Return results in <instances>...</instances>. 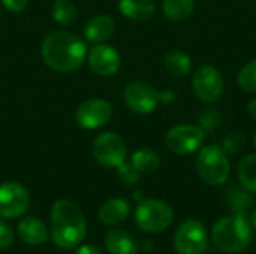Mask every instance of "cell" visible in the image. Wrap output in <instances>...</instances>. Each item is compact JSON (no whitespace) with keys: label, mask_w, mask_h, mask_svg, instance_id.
Masks as SVG:
<instances>
[{"label":"cell","mask_w":256,"mask_h":254,"mask_svg":"<svg viewBox=\"0 0 256 254\" xmlns=\"http://www.w3.org/2000/svg\"><path fill=\"white\" fill-rule=\"evenodd\" d=\"M123 97L129 109L141 115L152 114L160 103L159 91L144 81L129 82L123 91Z\"/></svg>","instance_id":"obj_10"},{"label":"cell","mask_w":256,"mask_h":254,"mask_svg":"<svg viewBox=\"0 0 256 254\" xmlns=\"http://www.w3.org/2000/svg\"><path fill=\"white\" fill-rule=\"evenodd\" d=\"M195 169L198 177L208 186H224L231 172L228 154L219 145L201 147L195 157Z\"/></svg>","instance_id":"obj_4"},{"label":"cell","mask_w":256,"mask_h":254,"mask_svg":"<svg viewBox=\"0 0 256 254\" xmlns=\"http://www.w3.org/2000/svg\"><path fill=\"white\" fill-rule=\"evenodd\" d=\"M237 172L240 184L249 192L256 193V154H249L243 157Z\"/></svg>","instance_id":"obj_23"},{"label":"cell","mask_w":256,"mask_h":254,"mask_svg":"<svg viewBox=\"0 0 256 254\" xmlns=\"http://www.w3.org/2000/svg\"><path fill=\"white\" fill-rule=\"evenodd\" d=\"M14 243V231L12 228L0 220V250H4L8 247H10V244Z\"/></svg>","instance_id":"obj_29"},{"label":"cell","mask_w":256,"mask_h":254,"mask_svg":"<svg viewBox=\"0 0 256 254\" xmlns=\"http://www.w3.org/2000/svg\"><path fill=\"white\" fill-rule=\"evenodd\" d=\"M160 156L152 148H141L136 150L130 157V165L140 174H150L159 169L160 166Z\"/></svg>","instance_id":"obj_21"},{"label":"cell","mask_w":256,"mask_h":254,"mask_svg":"<svg viewBox=\"0 0 256 254\" xmlns=\"http://www.w3.org/2000/svg\"><path fill=\"white\" fill-rule=\"evenodd\" d=\"M30 207L28 192L18 183L6 181L0 184V217H21Z\"/></svg>","instance_id":"obj_11"},{"label":"cell","mask_w":256,"mask_h":254,"mask_svg":"<svg viewBox=\"0 0 256 254\" xmlns=\"http://www.w3.org/2000/svg\"><path fill=\"white\" fill-rule=\"evenodd\" d=\"M93 156L105 168H118L128 159L124 139L116 132L100 133L93 142Z\"/></svg>","instance_id":"obj_9"},{"label":"cell","mask_w":256,"mask_h":254,"mask_svg":"<svg viewBox=\"0 0 256 254\" xmlns=\"http://www.w3.org/2000/svg\"><path fill=\"white\" fill-rule=\"evenodd\" d=\"M196 120H198V126L204 132H207V130H214L220 124L222 115H220V112L216 108H213V109H204V111H201L198 114Z\"/></svg>","instance_id":"obj_26"},{"label":"cell","mask_w":256,"mask_h":254,"mask_svg":"<svg viewBox=\"0 0 256 254\" xmlns=\"http://www.w3.org/2000/svg\"><path fill=\"white\" fill-rule=\"evenodd\" d=\"M117 171H118L120 180H122L124 184H128V186H135V184L140 181V175H141V174H140L130 163H128V162H124L122 166H118Z\"/></svg>","instance_id":"obj_28"},{"label":"cell","mask_w":256,"mask_h":254,"mask_svg":"<svg viewBox=\"0 0 256 254\" xmlns=\"http://www.w3.org/2000/svg\"><path fill=\"white\" fill-rule=\"evenodd\" d=\"M250 225H252V228H254V229H256V208L254 210L252 216H250Z\"/></svg>","instance_id":"obj_34"},{"label":"cell","mask_w":256,"mask_h":254,"mask_svg":"<svg viewBox=\"0 0 256 254\" xmlns=\"http://www.w3.org/2000/svg\"><path fill=\"white\" fill-rule=\"evenodd\" d=\"M164 63H165L166 70L176 78L188 76L194 70V61H192L190 55H188L186 52L178 51V49H172V51L166 52Z\"/></svg>","instance_id":"obj_19"},{"label":"cell","mask_w":256,"mask_h":254,"mask_svg":"<svg viewBox=\"0 0 256 254\" xmlns=\"http://www.w3.org/2000/svg\"><path fill=\"white\" fill-rule=\"evenodd\" d=\"M114 30H116V22L111 16L98 15L87 22L84 28V34L93 43H104L112 36Z\"/></svg>","instance_id":"obj_16"},{"label":"cell","mask_w":256,"mask_h":254,"mask_svg":"<svg viewBox=\"0 0 256 254\" xmlns=\"http://www.w3.org/2000/svg\"><path fill=\"white\" fill-rule=\"evenodd\" d=\"M0 18H2V13H0Z\"/></svg>","instance_id":"obj_36"},{"label":"cell","mask_w":256,"mask_h":254,"mask_svg":"<svg viewBox=\"0 0 256 254\" xmlns=\"http://www.w3.org/2000/svg\"><path fill=\"white\" fill-rule=\"evenodd\" d=\"M87 54L84 40L68 31H54L42 42V57L46 66L57 72H72L81 67Z\"/></svg>","instance_id":"obj_1"},{"label":"cell","mask_w":256,"mask_h":254,"mask_svg":"<svg viewBox=\"0 0 256 254\" xmlns=\"http://www.w3.org/2000/svg\"><path fill=\"white\" fill-rule=\"evenodd\" d=\"M74 254H100L99 249H96L94 246H90V244H86V246H80Z\"/></svg>","instance_id":"obj_32"},{"label":"cell","mask_w":256,"mask_h":254,"mask_svg":"<svg viewBox=\"0 0 256 254\" xmlns=\"http://www.w3.org/2000/svg\"><path fill=\"white\" fill-rule=\"evenodd\" d=\"M105 247L111 254H136V240L123 229H112L105 237Z\"/></svg>","instance_id":"obj_15"},{"label":"cell","mask_w":256,"mask_h":254,"mask_svg":"<svg viewBox=\"0 0 256 254\" xmlns=\"http://www.w3.org/2000/svg\"><path fill=\"white\" fill-rule=\"evenodd\" d=\"M18 235L21 241H24L28 246H40L48 240L46 226L34 217L22 219L18 223Z\"/></svg>","instance_id":"obj_17"},{"label":"cell","mask_w":256,"mask_h":254,"mask_svg":"<svg viewBox=\"0 0 256 254\" xmlns=\"http://www.w3.org/2000/svg\"><path fill=\"white\" fill-rule=\"evenodd\" d=\"M206 142V132L198 124H178L168 130L165 136L166 148L178 156L200 151Z\"/></svg>","instance_id":"obj_6"},{"label":"cell","mask_w":256,"mask_h":254,"mask_svg":"<svg viewBox=\"0 0 256 254\" xmlns=\"http://www.w3.org/2000/svg\"><path fill=\"white\" fill-rule=\"evenodd\" d=\"M52 16L56 22L62 25H69L75 21L76 9L69 0H56L52 6Z\"/></svg>","instance_id":"obj_25"},{"label":"cell","mask_w":256,"mask_h":254,"mask_svg":"<svg viewBox=\"0 0 256 254\" xmlns=\"http://www.w3.org/2000/svg\"><path fill=\"white\" fill-rule=\"evenodd\" d=\"M237 84L243 91L256 93V58L248 61L237 75Z\"/></svg>","instance_id":"obj_24"},{"label":"cell","mask_w":256,"mask_h":254,"mask_svg":"<svg viewBox=\"0 0 256 254\" xmlns=\"http://www.w3.org/2000/svg\"><path fill=\"white\" fill-rule=\"evenodd\" d=\"M2 3L9 12H14V13L24 10L27 6V0H2Z\"/></svg>","instance_id":"obj_30"},{"label":"cell","mask_w":256,"mask_h":254,"mask_svg":"<svg viewBox=\"0 0 256 254\" xmlns=\"http://www.w3.org/2000/svg\"><path fill=\"white\" fill-rule=\"evenodd\" d=\"M174 220L172 208L159 199H142L135 210L136 226L148 234L166 231Z\"/></svg>","instance_id":"obj_5"},{"label":"cell","mask_w":256,"mask_h":254,"mask_svg":"<svg viewBox=\"0 0 256 254\" xmlns=\"http://www.w3.org/2000/svg\"><path fill=\"white\" fill-rule=\"evenodd\" d=\"M86 219L81 210L68 199L57 201L51 208V238L60 249L78 247L86 237Z\"/></svg>","instance_id":"obj_2"},{"label":"cell","mask_w":256,"mask_h":254,"mask_svg":"<svg viewBox=\"0 0 256 254\" xmlns=\"http://www.w3.org/2000/svg\"><path fill=\"white\" fill-rule=\"evenodd\" d=\"M118 9L123 16L132 21H147L154 15L153 0H120Z\"/></svg>","instance_id":"obj_18"},{"label":"cell","mask_w":256,"mask_h":254,"mask_svg":"<svg viewBox=\"0 0 256 254\" xmlns=\"http://www.w3.org/2000/svg\"><path fill=\"white\" fill-rule=\"evenodd\" d=\"M248 189H244L242 184L234 186L228 192V204L234 210L236 214H246L252 205H254V198Z\"/></svg>","instance_id":"obj_22"},{"label":"cell","mask_w":256,"mask_h":254,"mask_svg":"<svg viewBox=\"0 0 256 254\" xmlns=\"http://www.w3.org/2000/svg\"><path fill=\"white\" fill-rule=\"evenodd\" d=\"M174 247L178 254H204L208 247V234L202 222L189 219L180 225L174 235Z\"/></svg>","instance_id":"obj_7"},{"label":"cell","mask_w":256,"mask_h":254,"mask_svg":"<svg viewBox=\"0 0 256 254\" xmlns=\"http://www.w3.org/2000/svg\"><path fill=\"white\" fill-rule=\"evenodd\" d=\"M254 147H255V150H256V132H255V135H254Z\"/></svg>","instance_id":"obj_35"},{"label":"cell","mask_w":256,"mask_h":254,"mask_svg":"<svg viewBox=\"0 0 256 254\" xmlns=\"http://www.w3.org/2000/svg\"><path fill=\"white\" fill-rule=\"evenodd\" d=\"M192 88L198 100L204 103H214L220 99L225 90L224 75L218 67L204 64L194 72Z\"/></svg>","instance_id":"obj_8"},{"label":"cell","mask_w":256,"mask_h":254,"mask_svg":"<svg viewBox=\"0 0 256 254\" xmlns=\"http://www.w3.org/2000/svg\"><path fill=\"white\" fill-rule=\"evenodd\" d=\"M248 114L254 121H256V97L248 102Z\"/></svg>","instance_id":"obj_33"},{"label":"cell","mask_w":256,"mask_h":254,"mask_svg":"<svg viewBox=\"0 0 256 254\" xmlns=\"http://www.w3.org/2000/svg\"><path fill=\"white\" fill-rule=\"evenodd\" d=\"M246 144V136L242 132H231L224 138L222 150L226 154H237Z\"/></svg>","instance_id":"obj_27"},{"label":"cell","mask_w":256,"mask_h":254,"mask_svg":"<svg viewBox=\"0 0 256 254\" xmlns=\"http://www.w3.org/2000/svg\"><path fill=\"white\" fill-rule=\"evenodd\" d=\"M159 100H160V103L170 105V103H172L176 100V93L172 90L165 88V90L159 91Z\"/></svg>","instance_id":"obj_31"},{"label":"cell","mask_w":256,"mask_h":254,"mask_svg":"<svg viewBox=\"0 0 256 254\" xmlns=\"http://www.w3.org/2000/svg\"><path fill=\"white\" fill-rule=\"evenodd\" d=\"M162 10L170 21H186L195 10V0H164Z\"/></svg>","instance_id":"obj_20"},{"label":"cell","mask_w":256,"mask_h":254,"mask_svg":"<svg viewBox=\"0 0 256 254\" xmlns=\"http://www.w3.org/2000/svg\"><path fill=\"white\" fill-rule=\"evenodd\" d=\"M254 240V228L246 214H236L219 219L212 229V241L220 252L240 254L246 252Z\"/></svg>","instance_id":"obj_3"},{"label":"cell","mask_w":256,"mask_h":254,"mask_svg":"<svg viewBox=\"0 0 256 254\" xmlns=\"http://www.w3.org/2000/svg\"><path fill=\"white\" fill-rule=\"evenodd\" d=\"M112 115L111 103L105 99H87L75 111V120L80 127L92 130L105 126Z\"/></svg>","instance_id":"obj_12"},{"label":"cell","mask_w":256,"mask_h":254,"mask_svg":"<svg viewBox=\"0 0 256 254\" xmlns=\"http://www.w3.org/2000/svg\"><path fill=\"white\" fill-rule=\"evenodd\" d=\"M130 214V204L123 198H114L105 202L99 210V220L106 226L124 222Z\"/></svg>","instance_id":"obj_14"},{"label":"cell","mask_w":256,"mask_h":254,"mask_svg":"<svg viewBox=\"0 0 256 254\" xmlns=\"http://www.w3.org/2000/svg\"><path fill=\"white\" fill-rule=\"evenodd\" d=\"M90 69L99 76H112L118 72L122 58L117 49L108 43H96L88 54Z\"/></svg>","instance_id":"obj_13"}]
</instances>
